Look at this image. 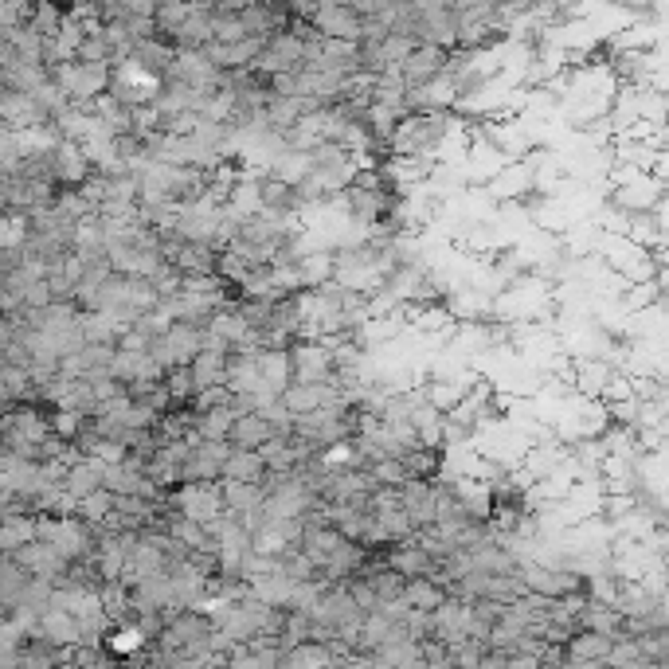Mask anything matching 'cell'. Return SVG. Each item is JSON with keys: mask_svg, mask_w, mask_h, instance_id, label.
<instances>
[{"mask_svg": "<svg viewBox=\"0 0 669 669\" xmlns=\"http://www.w3.org/2000/svg\"><path fill=\"white\" fill-rule=\"evenodd\" d=\"M310 28L321 40H345V44H360V20L349 12V4H317Z\"/></svg>", "mask_w": 669, "mask_h": 669, "instance_id": "3957f363", "label": "cell"}, {"mask_svg": "<svg viewBox=\"0 0 669 669\" xmlns=\"http://www.w3.org/2000/svg\"><path fill=\"white\" fill-rule=\"evenodd\" d=\"M63 490L71 493L75 501H83L87 493L102 490V462H94V458L75 462V466L67 470V478H63Z\"/></svg>", "mask_w": 669, "mask_h": 669, "instance_id": "603a6c76", "label": "cell"}, {"mask_svg": "<svg viewBox=\"0 0 669 669\" xmlns=\"http://www.w3.org/2000/svg\"><path fill=\"white\" fill-rule=\"evenodd\" d=\"M220 482H243V486H263L267 482V470L259 462L255 450H231L227 462L220 466Z\"/></svg>", "mask_w": 669, "mask_h": 669, "instance_id": "9c48e42d", "label": "cell"}, {"mask_svg": "<svg viewBox=\"0 0 669 669\" xmlns=\"http://www.w3.org/2000/svg\"><path fill=\"white\" fill-rule=\"evenodd\" d=\"M611 646H615V638H607V634L576 630V634L564 642V658H568V666H576V662H607Z\"/></svg>", "mask_w": 669, "mask_h": 669, "instance_id": "30bf717a", "label": "cell"}, {"mask_svg": "<svg viewBox=\"0 0 669 669\" xmlns=\"http://www.w3.org/2000/svg\"><path fill=\"white\" fill-rule=\"evenodd\" d=\"M411 431H415V439H419L423 450H443V411L419 403L411 411Z\"/></svg>", "mask_w": 669, "mask_h": 669, "instance_id": "ffe728a7", "label": "cell"}, {"mask_svg": "<svg viewBox=\"0 0 669 669\" xmlns=\"http://www.w3.org/2000/svg\"><path fill=\"white\" fill-rule=\"evenodd\" d=\"M161 388L169 392V400L173 403H192V396H196V384H192L188 364H184V368H169V372H165V380H161Z\"/></svg>", "mask_w": 669, "mask_h": 669, "instance_id": "484cf974", "label": "cell"}, {"mask_svg": "<svg viewBox=\"0 0 669 669\" xmlns=\"http://www.w3.org/2000/svg\"><path fill=\"white\" fill-rule=\"evenodd\" d=\"M188 372H192V384H196V392H204V388H216L223 384V376H227V353H212V349H200L192 364H188Z\"/></svg>", "mask_w": 669, "mask_h": 669, "instance_id": "ac0fdd59", "label": "cell"}, {"mask_svg": "<svg viewBox=\"0 0 669 669\" xmlns=\"http://www.w3.org/2000/svg\"><path fill=\"white\" fill-rule=\"evenodd\" d=\"M220 497H223V513L243 517V513L263 509L267 490H263V486H243V482H220Z\"/></svg>", "mask_w": 669, "mask_h": 669, "instance_id": "4fadbf2b", "label": "cell"}, {"mask_svg": "<svg viewBox=\"0 0 669 669\" xmlns=\"http://www.w3.org/2000/svg\"><path fill=\"white\" fill-rule=\"evenodd\" d=\"M626 400H634V380L626 372H611V380L603 384L599 403H626Z\"/></svg>", "mask_w": 669, "mask_h": 669, "instance_id": "f1b7e54d", "label": "cell"}, {"mask_svg": "<svg viewBox=\"0 0 669 669\" xmlns=\"http://www.w3.org/2000/svg\"><path fill=\"white\" fill-rule=\"evenodd\" d=\"M580 630H591V634H607V638H619L623 634V615L607 603H583L580 619H576Z\"/></svg>", "mask_w": 669, "mask_h": 669, "instance_id": "d6986e66", "label": "cell"}, {"mask_svg": "<svg viewBox=\"0 0 669 669\" xmlns=\"http://www.w3.org/2000/svg\"><path fill=\"white\" fill-rule=\"evenodd\" d=\"M278 400H282V407H286L294 419H302V415L321 411V407H329V403H341V392L329 388V384H290Z\"/></svg>", "mask_w": 669, "mask_h": 669, "instance_id": "5b68a950", "label": "cell"}, {"mask_svg": "<svg viewBox=\"0 0 669 669\" xmlns=\"http://www.w3.org/2000/svg\"><path fill=\"white\" fill-rule=\"evenodd\" d=\"M310 153H294V149H282L274 161H270V180H282V184H290V188H298L302 180L310 177Z\"/></svg>", "mask_w": 669, "mask_h": 669, "instance_id": "7402d4cb", "label": "cell"}, {"mask_svg": "<svg viewBox=\"0 0 669 669\" xmlns=\"http://www.w3.org/2000/svg\"><path fill=\"white\" fill-rule=\"evenodd\" d=\"M384 568H392V572H396V576H403V580H419V576H431V560H427V552H423V548H419L415 540L384 548Z\"/></svg>", "mask_w": 669, "mask_h": 669, "instance_id": "ba28073f", "label": "cell"}, {"mask_svg": "<svg viewBox=\"0 0 669 669\" xmlns=\"http://www.w3.org/2000/svg\"><path fill=\"white\" fill-rule=\"evenodd\" d=\"M118 669H122V666H118Z\"/></svg>", "mask_w": 669, "mask_h": 669, "instance_id": "1f68e13d", "label": "cell"}, {"mask_svg": "<svg viewBox=\"0 0 669 669\" xmlns=\"http://www.w3.org/2000/svg\"><path fill=\"white\" fill-rule=\"evenodd\" d=\"M204 329H208L212 337H220L227 349H235V345H239V341L251 333V329H247V321H243V317H239V310H235V302L220 306V310L208 317V325H204Z\"/></svg>", "mask_w": 669, "mask_h": 669, "instance_id": "2e32d148", "label": "cell"}, {"mask_svg": "<svg viewBox=\"0 0 669 669\" xmlns=\"http://www.w3.org/2000/svg\"><path fill=\"white\" fill-rule=\"evenodd\" d=\"M110 509H114V497H110L106 490H94V493H87V497L79 501L75 517H79L83 525H90V529H98V525L110 517Z\"/></svg>", "mask_w": 669, "mask_h": 669, "instance_id": "d4e9b609", "label": "cell"}, {"mask_svg": "<svg viewBox=\"0 0 669 669\" xmlns=\"http://www.w3.org/2000/svg\"><path fill=\"white\" fill-rule=\"evenodd\" d=\"M658 603H666V599H654L642 583H619V595H615V603H611V607H615L623 619H646Z\"/></svg>", "mask_w": 669, "mask_h": 669, "instance_id": "9a60e30c", "label": "cell"}, {"mask_svg": "<svg viewBox=\"0 0 669 669\" xmlns=\"http://www.w3.org/2000/svg\"><path fill=\"white\" fill-rule=\"evenodd\" d=\"M165 509L184 517V521L208 525V521L223 517L220 482H184V486H177V490L165 497Z\"/></svg>", "mask_w": 669, "mask_h": 669, "instance_id": "6da1fadb", "label": "cell"}, {"mask_svg": "<svg viewBox=\"0 0 669 669\" xmlns=\"http://www.w3.org/2000/svg\"><path fill=\"white\" fill-rule=\"evenodd\" d=\"M270 435H274V431H270V427L263 423V419H259V415H255V411H251V415H239V419L231 423L227 446H231V450H259V446L267 443Z\"/></svg>", "mask_w": 669, "mask_h": 669, "instance_id": "e0dca14e", "label": "cell"}, {"mask_svg": "<svg viewBox=\"0 0 669 669\" xmlns=\"http://www.w3.org/2000/svg\"><path fill=\"white\" fill-rule=\"evenodd\" d=\"M36 540V517L20 513V517H4L0 521V556H12L16 548Z\"/></svg>", "mask_w": 669, "mask_h": 669, "instance_id": "cb8c5ba5", "label": "cell"}, {"mask_svg": "<svg viewBox=\"0 0 669 669\" xmlns=\"http://www.w3.org/2000/svg\"><path fill=\"white\" fill-rule=\"evenodd\" d=\"M255 364H259V380H263V388H267L270 396H282V392L294 384V376H290V353H286V349L259 353Z\"/></svg>", "mask_w": 669, "mask_h": 669, "instance_id": "8fae6325", "label": "cell"}, {"mask_svg": "<svg viewBox=\"0 0 669 669\" xmlns=\"http://www.w3.org/2000/svg\"><path fill=\"white\" fill-rule=\"evenodd\" d=\"M454 102H458V94H454V83L446 75H435L431 83L411 87L403 98L407 114H454Z\"/></svg>", "mask_w": 669, "mask_h": 669, "instance_id": "277c9868", "label": "cell"}, {"mask_svg": "<svg viewBox=\"0 0 669 669\" xmlns=\"http://www.w3.org/2000/svg\"><path fill=\"white\" fill-rule=\"evenodd\" d=\"M196 450H200L204 458H212L216 466H223V462H227V454H231V446H227V443H200Z\"/></svg>", "mask_w": 669, "mask_h": 669, "instance_id": "4dcf8cb0", "label": "cell"}, {"mask_svg": "<svg viewBox=\"0 0 669 669\" xmlns=\"http://www.w3.org/2000/svg\"><path fill=\"white\" fill-rule=\"evenodd\" d=\"M329 662H333L329 646H321V642H302V646L282 650V658H278L274 669H329Z\"/></svg>", "mask_w": 669, "mask_h": 669, "instance_id": "44dd1931", "label": "cell"}, {"mask_svg": "<svg viewBox=\"0 0 669 669\" xmlns=\"http://www.w3.org/2000/svg\"><path fill=\"white\" fill-rule=\"evenodd\" d=\"M196 126H200V114L184 110V114H173V118L165 122V134L169 137H192L196 134Z\"/></svg>", "mask_w": 669, "mask_h": 669, "instance_id": "f546056e", "label": "cell"}, {"mask_svg": "<svg viewBox=\"0 0 669 669\" xmlns=\"http://www.w3.org/2000/svg\"><path fill=\"white\" fill-rule=\"evenodd\" d=\"M255 415H259V419L267 423V427H270V431H274V435H290V431H294V415H290V411L282 407V400L263 403V407H259Z\"/></svg>", "mask_w": 669, "mask_h": 669, "instance_id": "83f0119b", "label": "cell"}, {"mask_svg": "<svg viewBox=\"0 0 669 669\" xmlns=\"http://www.w3.org/2000/svg\"><path fill=\"white\" fill-rule=\"evenodd\" d=\"M298 282H302V290L313 294V290H325L329 282H333V251H313V255H302L298 263Z\"/></svg>", "mask_w": 669, "mask_h": 669, "instance_id": "5bb4252c", "label": "cell"}, {"mask_svg": "<svg viewBox=\"0 0 669 669\" xmlns=\"http://www.w3.org/2000/svg\"><path fill=\"white\" fill-rule=\"evenodd\" d=\"M400 603L407 607V611H423V615H435V611H439V607L446 603V591L435 580L419 576V580H407V583H403Z\"/></svg>", "mask_w": 669, "mask_h": 669, "instance_id": "7c38bea8", "label": "cell"}, {"mask_svg": "<svg viewBox=\"0 0 669 669\" xmlns=\"http://www.w3.org/2000/svg\"><path fill=\"white\" fill-rule=\"evenodd\" d=\"M28 638H40L51 650H75L79 646V623L63 611H47V615H40V623Z\"/></svg>", "mask_w": 669, "mask_h": 669, "instance_id": "52a82bcc", "label": "cell"}, {"mask_svg": "<svg viewBox=\"0 0 669 669\" xmlns=\"http://www.w3.org/2000/svg\"><path fill=\"white\" fill-rule=\"evenodd\" d=\"M443 67H446V51H439V47H427V44H419L407 59L400 63V79H403V87L411 90V87H419V83H431L435 75H443Z\"/></svg>", "mask_w": 669, "mask_h": 669, "instance_id": "8992f818", "label": "cell"}, {"mask_svg": "<svg viewBox=\"0 0 669 669\" xmlns=\"http://www.w3.org/2000/svg\"><path fill=\"white\" fill-rule=\"evenodd\" d=\"M290 376L294 384H329L333 376V353L325 341H294L290 349Z\"/></svg>", "mask_w": 669, "mask_h": 669, "instance_id": "7a4b0ae2", "label": "cell"}, {"mask_svg": "<svg viewBox=\"0 0 669 669\" xmlns=\"http://www.w3.org/2000/svg\"><path fill=\"white\" fill-rule=\"evenodd\" d=\"M51 591H55L51 580H28L24 595H20V607L32 611V615H47L51 611Z\"/></svg>", "mask_w": 669, "mask_h": 669, "instance_id": "4316f807", "label": "cell"}]
</instances>
